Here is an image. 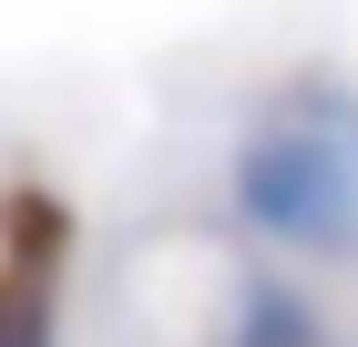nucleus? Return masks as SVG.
I'll use <instances>...</instances> for the list:
<instances>
[{"mask_svg": "<svg viewBox=\"0 0 358 347\" xmlns=\"http://www.w3.org/2000/svg\"><path fill=\"white\" fill-rule=\"evenodd\" d=\"M0 266H31V276H52L72 266V205H62L41 174H21V184H0Z\"/></svg>", "mask_w": 358, "mask_h": 347, "instance_id": "f03ea898", "label": "nucleus"}, {"mask_svg": "<svg viewBox=\"0 0 358 347\" xmlns=\"http://www.w3.org/2000/svg\"><path fill=\"white\" fill-rule=\"evenodd\" d=\"M225 194L246 235L287 256H358V92L348 72H287L256 92Z\"/></svg>", "mask_w": 358, "mask_h": 347, "instance_id": "f257e3e1", "label": "nucleus"}, {"mask_svg": "<svg viewBox=\"0 0 358 347\" xmlns=\"http://www.w3.org/2000/svg\"><path fill=\"white\" fill-rule=\"evenodd\" d=\"M0 347H62V286L31 266H0Z\"/></svg>", "mask_w": 358, "mask_h": 347, "instance_id": "20e7f679", "label": "nucleus"}, {"mask_svg": "<svg viewBox=\"0 0 358 347\" xmlns=\"http://www.w3.org/2000/svg\"><path fill=\"white\" fill-rule=\"evenodd\" d=\"M225 347H317V307L287 276H246L236 286V317H225Z\"/></svg>", "mask_w": 358, "mask_h": 347, "instance_id": "7ed1b4c3", "label": "nucleus"}]
</instances>
